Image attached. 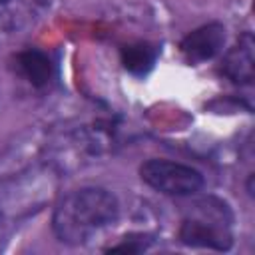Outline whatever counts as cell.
<instances>
[{
	"label": "cell",
	"mask_w": 255,
	"mask_h": 255,
	"mask_svg": "<svg viewBox=\"0 0 255 255\" xmlns=\"http://www.w3.org/2000/svg\"><path fill=\"white\" fill-rule=\"evenodd\" d=\"M120 203L116 195L104 187L88 185L66 193L52 215V229L60 243L84 245L98 231L116 223Z\"/></svg>",
	"instance_id": "obj_1"
},
{
	"label": "cell",
	"mask_w": 255,
	"mask_h": 255,
	"mask_svg": "<svg viewBox=\"0 0 255 255\" xmlns=\"http://www.w3.org/2000/svg\"><path fill=\"white\" fill-rule=\"evenodd\" d=\"M231 223L233 213L225 201L217 197H203L195 201L181 219L179 241L189 247L229 251L233 245Z\"/></svg>",
	"instance_id": "obj_2"
},
{
	"label": "cell",
	"mask_w": 255,
	"mask_h": 255,
	"mask_svg": "<svg viewBox=\"0 0 255 255\" xmlns=\"http://www.w3.org/2000/svg\"><path fill=\"white\" fill-rule=\"evenodd\" d=\"M139 177L151 189H155L163 195H173V197L193 195L205 183L203 173L199 169H195L187 163L161 159V157L143 161L139 165Z\"/></svg>",
	"instance_id": "obj_3"
},
{
	"label": "cell",
	"mask_w": 255,
	"mask_h": 255,
	"mask_svg": "<svg viewBox=\"0 0 255 255\" xmlns=\"http://www.w3.org/2000/svg\"><path fill=\"white\" fill-rule=\"evenodd\" d=\"M225 38H227L225 26L219 22H209V24H203V26L195 28L193 32H189L181 40L179 50H181L183 58L191 64L207 62L223 52Z\"/></svg>",
	"instance_id": "obj_4"
},
{
	"label": "cell",
	"mask_w": 255,
	"mask_h": 255,
	"mask_svg": "<svg viewBox=\"0 0 255 255\" xmlns=\"http://www.w3.org/2000/svg\"><path fill=\"white\" fill-rule=\"evenodd\" d=\"M253 36L245 32L239 42L223 56L221 74L239 86L253 84V68H255V54H253Z\"/></svg>",
	"instance_id": "obj_5"
},
{
	"label": "cell",
	"mask_w": 255,
	"mask_h": 255,
	"mask_svg": "<svg viewBox=\"0 0 255 255\" xmlns=\"http://www.w3.org/2000/svg\"><path fill=\"white\" fill-rule=\"evenodd\" d=\"M16 62H18L16 66H18L20 74L34 88H44L50 84V80L54 76V64L46 52L36 50V48H28V50L18 54Z\"/></svg>",
	"instance_id": "obj_6"
},
{
	"label": "cell",
	"mask_w": 255,
	"mask_h": 255,
	"mask_svg": "<svg viewBox=\"0 0 255 255\" xmlns=\"http://www.w3.org/2000/svg\"><path fill=\"white\" fill-rule=\"evenodd\" d=\"M157 56H159V50L153 44H147V42H135V44L124 46L122 52H120L122 66L133 76L149 74L155 66Z\"/></svg>",
	"instance_id": "obj_7"
},
{
	"label": "cell",
	"mask_w": 255,
	"mask_h": 255,
	"mask_svg": "<svg viewBox=\"0 0 255 255\" xmlns=\"http://www.w3.org/2000/svg\"><path fill=\"white\" fill-rule=\"evenodd\" d=\"M145 239H147L145 235H129V237H126V241H124V243L114 245V247H110L108 251H128V253H139V251L147 249V243H149V241H145Z\"/></svg>",
	"instance_id": "obj_8"
},
{
	"label": "cell",
	"mask_w": 255,
	"mask_h": 255,
	"mask_svg": "<svg viewBox=\"0 0 255 255\" xmlns=\"http://www.w3.org/2000/svg\"><path fill=\"white\" fill-rule=\"evenodd\" d=\"M6 2H10V0H0V4H6Z\"/></svg>",
	"instance_id": "obj_9"
}]
</instances>
